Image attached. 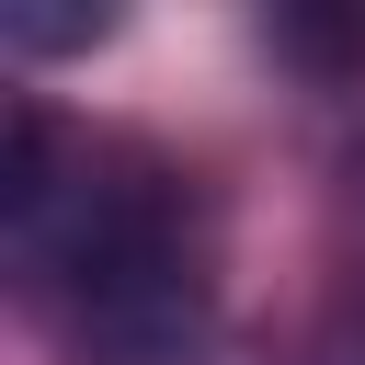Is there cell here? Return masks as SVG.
Returning <instances> with one entry per match:
<instances>
[{
	"label": "cell",
	"mask_w": 365,
	"mask_h": 365,
	"mask_svg": "<svg viewBox=\"0 0 365 365\" xmlns=\"http://www.w3.org/2000/svg\"><path fill=\"white\" fill-rule=\"evenodd\" d=\"M11 274L34 308H57L80 365H205L217 331V285H205V240L171 171L80 148L46 205L0 217Z\"/></svg>",
	"instance_id": "1"
},
{
	"label": "cell",
	"mask_w": 365,
	"mask_h": 365,
	"mask_svg": "<svg viewBox=\"0 0 365 365\" xmlns=\"http://www.w3.org/2000/svg\"><path fill=\"white\" fill-rule=\"evenodd\" d=\"M114 11H46V0H0V46L11 57H68V46H103Z\"/></svg>",
	"instance_id": "2"
},
{
	"label": "cell",
	"mask_w": 365,
	"mask_h": 365,
	"mask_svg": "<svg viewBox=\"0 0 365 365\" xmlns=\"http://www.w3.org/2000/svg\"><path fill=\"white\" fill-rule=\"evenodd\" d=\"M274 46H285V57H319V68H342V57H365V11H354V23H319V11H274Z\"/></svg>",
	"instance_id": "3"
}]
</instances>
